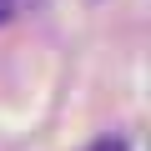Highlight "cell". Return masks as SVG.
<instances>
[{
    "label": "cell",
    "mask_w": 151,
    "mask_h": 151,
    "mask_svg": "<svg viewBox=\"0 0 151 151\" xmlns=\"http://www.w3.org/2000/svg\"><path fill=\"white\" fill-rule=\"evenodd\" d=\"M91 151H126L121 141H101V146H91Z\"/></svg>",
    "instance_id": "6da1fadb"
}]
</instances>
